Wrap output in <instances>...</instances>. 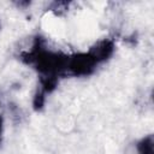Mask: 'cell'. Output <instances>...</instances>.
<instances>
[{
    "label": "cell",
    "mask_w": 154,
    "mask_h": 154,
    "mask_svg": "<svg viewBox=\"0 0 154 154\" xmlns=\"http://www.w3.org/2000/svg\"><path fill=\"white\" fill-rule=\"evenodd\" d=\"M31 2L30 1H17V2H14V5L17 6V7H26V6H29Z\"/></svg>",
    "instance_id": "obj_6"
},
{
    "label": "cell",
    "mask_w": 154,
    "mask_h": 154,
    "mask_svg": "<svg viewBox=\"0 0 154 154\" xmlns=\"http://www.w3.org/2000/svg\"><path fill=\"white\" fill-rule=\"evenodd\" d=\"M69 55L70 54L47 48L46 40L37 35L32 41L31 48L23 51L19 54V59L38 73V85L36 90L47 95L55 90L60 78L67 77Z\"/></svg>",
    "instance_id": "obj_1"
},
{
    "label": "cell",
    "mask_w": 154,
    "mask_h": 154,
    "mask_svg": "<svg viewBox=\"0 0 154 154\" xmlns=\"http://www.w3.org/2000/svg\"><path fill=\"white\" fill-rule=\"evenodd\" d=\"M0 30H1V22H0Z\"/></svg>",
    "instance_id": "obj_8"
},
{
    "label": "cell",
    "mask_w": 154,
    "mask_h": 154,
    "mask_svg": "<svg viewBox=\"0 0 154 154\" xmlns=\"http://www.w3.org/2000/svg\"><path fill=\"white\" fill-rule=\"evenodd\" d=\"M2 129H4V118L2 114H0V144L2 141Z\"/></svg>",
    "instance_id": "obj_7"
},
{
    "label": "cell",
    "mask_w": 154,
    "mask_h": 154,
    "mask_svg": "<svg viewBox=\"0 0 154 154\" xmlns=\"http://www.w3.org/2000/svg\"><path fill=\"white\" fill-rule=\"evenodd\" d=\"M114 49H116V46L112 38H102L96 43H94L88 52L94 57V59L99 64H102L113 55Z\"/></svg>",
    "instance_id": "obj_3"
},
{
    "label": "cell",
    "mask_w": 154,
    "mask_h": 154,
    "mask_svg": "<svg viewBox=\"0 0 154 154\" xmlns=\"http://www.w3.org/2000/svg\"><path fill=\"white\" fill-rule=\"evenodd\" d=\"M137 153L138 154H154V136L147 135L137 142Z\"/></svg>",
    "instance_id": "obj_4"
},
{
    "label": "cell",
    "mask_w": 154,
    "mask_h": 154,
    "mask_svg": "<svg viewBox=\"0 0 154 154\" xmlns=\"http://www.w3.org/2000/svg\"><path fill=\"white\" fill-rule=\"evenodd\" d=\"M100 64L89 53H75L69 55L67 77H88L95 72Z\"/></svg>",
    "instance_id": "obj_2"
},
{
    "label": "cell",
    "mask_w": 154,
    "mask_h": 154,
    "mask_svg": "<svg viewBox=\"0 0 154 154\" xmlns=\"http://www.w3.org/2000/svg\"><path fill=\"white\" fill-rule=\"evenodd\" d=\"M71 2L70 1H53L48 5L47 10L53 12L55 16H61L64 14L65 12L69 11V7H70Z\"/></svg>",
    "instance_id": "obj_5"
}]
</instances>
